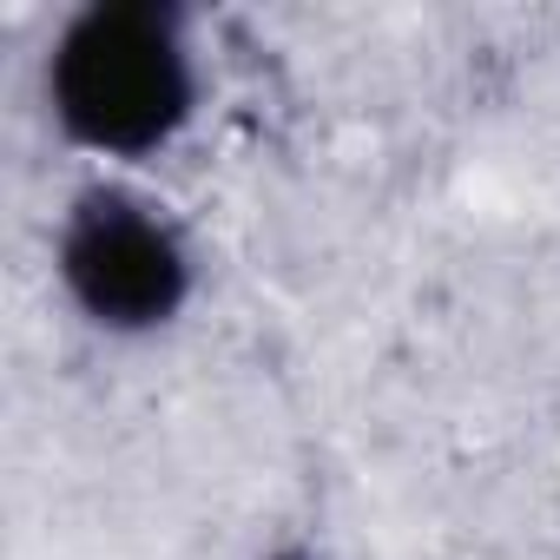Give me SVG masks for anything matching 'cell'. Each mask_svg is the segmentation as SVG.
<instances>
[{
	"label": "cell",
	"mask_w": 560,
	"mask_h": 560,
	"mask_svg": "<svg viewBox=\"0 0 560 560\" xmlns=\"http://www.w3.org/2000/svg\"><path fill=\"white\" fill-rule=\"evenodd\" d=\"M47 106L60 132L100 159L165 152L198 106L178 14L152 0H100L73 14L47 54Z\"/></svg>",
	"instance_id": "6da1fadb"
},
{
	"label": "cell",
	"mask_w": 560,
	"mask_h": 560,
	"mask_svg": "<svg viewBox=\"0 0 560 560\" xmlns=\"http://www.w3.org/2000/svg\"><path fill=\"white\" fill-rule=\"evenodd\" d=\"M54 270L73 311L113 337L165 330L191 298V250L178 224L126 185H93L73 198Z\"/></svg>",
	"instance_id": "7a4b0ae2"
},
{
	"label": "cell",
	"mask_w": 560,
	"mask_h": 560,
	"mask_svg": "<svg viewBox=\"0 0 560 560\" xmlns=\"http://www.w3.org/2000/svg\"><path fill=\"white\" fill-rule=\"evenodd\" d=\"M270 560H311V553H270Z\"/></svg>",
	"instance_id": "3957f363"
}]
</instances>
